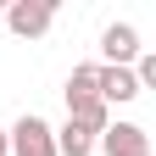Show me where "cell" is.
Segmentation results:
<instances>
[{"label": "cell", "instance_id": "1", "mask_svg": "<svg viewBox=\"0 0 156 156\" xmlns=\"http://www.w3.org/2000/svg\"><path fill=\"white\" fill-rule=\"evenodd\" d=\"M50 23H56V6H50V0H11V6H6V28L17 39H39Z\"/></svg>", "mask_w": 156, "mask_h": 156}, {"label": "cell", "instance_id": "2", "mask_svg": "<svg viewBox=\"0 0 156 156\" xmlns=\"http://www.w3.org/2000/svg\"><path fill=\"white\" fill-rule=\"evenodd\" d=\"M11 156H56V128L28 112L23 123L11 128Z\"/></svg>", "mask_w": 156, "mask_h": 156}, {"label": "cell", "instance_id": "3", "mask_svg": "<svg viewBox=\"0 0 156 156\" xmlns=\"http://www.w3.org/2000/svg\"><path fill=\"white\" fill-rule=\"evenodd\" d=\"M101 151L106 156H151V134L140 123H112L101 134Z\"/></svg>", "mask_w": 156, "mask_h": 156}, {"label": "cell", "instance_id": "4", "mask_svg": "<svg viewBox=\"0 0 156 156\" xmlns=\"http://www.w3.org/2000/svg\"><path fill=\"white\" fill-rule=\"evenodd\" d=\"M101 56H106V67H128V62H140V34H134L128 23H112L101 34Z\"/></svg>", "mask_w": 156, "mask_h": 156}, {"label": "cell", "instance_id": "5", "mask_svg": "<svg viewBox=\"0 0 156 156\" xmlns=\"http://www.w3.org/2000/svg\"><path fill=\"white\" fill-rule=\"evenodd\" d=\"M140 95V78H134V67H101V101L106 106H123Z\"/></svg>", "mask_w": 156, "mask_h": 156}, {"label": "cell", "instance_id": "6", "mask_svg": "<svg viewBox=\"0 0 156 156\" xmlns=\"http://www.w3.org/2000/svg\"><path fill=\"white\" fill-rule=\"evenodd\" d=\"M67 123H84L89 134H106V128H112L106 101H101V95H89V101H73V106H67Z\"/></svg>", "mask_w": 156, "mask_h": 156}, {"label": "cell", "instance_id": "7", "mask_svg": "<svg viewBox=\"0 0 156 156\" xmlns=\"http://www.w3.org/2000/svg\"><path fill=\"white\" fill-rule=\"evenodd\" d=\"M95 140H101V134H89L84 123H67V128H56V156H89Z\"/></svg>", "mask_w": 156, "mask_h": 156}, {"label": "cell", "instance_id": "8", "mask_svg": "<svg viewBox=\"0 0 156 156\" xmlns=\"http://www.w3.org/2000/svg\"><path fill=\"white\" fill-rule=\"evenodd\" d=\"M89 95H101V67H73V78H67V106L73 101H89Z\"/></svg>", "mask_w": 156, "mask_h": 156}, {"label": "cell", "instance_id": "9", "mask_svg": "<svg viewBox=\"0 0 156 156\" xmlns=\"http://www.w3.org/2000/svg\"><path fill=\"white\" fill-rule=\"evenodd\" d=\"M134 78H140V89H156V56H140V67H134Z\"/></svg>", "mask_w": 156, "mask_h": 156}, {"label": "cell", "instance_id": "10", "mask_svg": "<svg viewBox=\"0 0 156 156\" xmlns=\"http://www.w3.org/2000/svg\"><path fill=\"white\" fill-rule=\"evenodd\" d=\"M11 151V128H0V156H6Z\"/></svg>", "mask_w": 156, "mask_h": 156}]
</instances>
